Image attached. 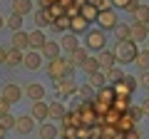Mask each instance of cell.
<instances>
[{
    "instance_id": "cell-23",
    "label": "cell",
    "mask_w": 149,
    "mask_h": 139,
    "mask_svg": "<svg viewBox=\"0 0 149 139\" xmlns=\"http://www.w3.org/2000/svg\"><path fill=\"white\" fill-rule=\"evenodd\" d=\"M45 42H47V38H45L42 30H32L30 32V50H37V52H40Z\"/></svg>"
},
{
    "instance_id": "cell-11",
    "label": "cell",
    "mask_w": 149,
    "mask_h": 139,
    "mask_svg": "<svg viewBox=\"0 0 149 139\" xmlns=\"http://www.w3.org/2000/svg\"><path fill=\"white\" fill-rule=\"evenodd\" d=\"M52 22H55V17H52V13H50L47 8H40V10H35V25H37V30L50 27Z\"/></svg>"
},
{
    "instance_id": "cell-15",
    "label": "cell",
    "mask_w": 149,
    "mask_h": 139,
    "mask_svg": "<svg viewBox=\"0 0 149 139\" xmlns=\"http://www.w3.org/2000/svg\"><path fill=\"white\" fill-rule=\"evenodd\" d=\"M97 62H100V70H109L117 65V57H114V52H109V50H102L100 55H97Z\"/></svg>"
},
{
    "instance_id": "cell-35",
    "label": "cell",
    "mask_w": 149,
    "mask_h": 139,
    "mask_svg": "<svg viewBox=\"0 0 149 139\" xmlns=\"http://www.w3.org/2000/svg\"><path fill=\"white\" fill-rule=\"evenodd\" d=\"M134 22H142V25L149 22V5H139V10L134 13Z\"/></svg>"
},
{
    "instance_id": "cell-32",
    "label": "cell",
    "mask_w": 149,
    "mask_h": 139,
    "mask_svg": "<svg viewBox=\"0 0 149 139\" xmlns=\"http://www.w3.org/2000/svg\"><path fill=\"white\" fill-rule=\"evenodd\" d=\"M60 124H62V129L65 127H80V117H77V112H67L60 119Z\"/></svg>"
},
{
    "instance_id": "cell-3",
    "label": "cell",
    "mask_w": 149,
    "mask_h": 139,
    "mask_svg": "<svg viewBox=\"0 0 149 139\" xmlns=\"http://www.w3.org/2000/svg\"><path fill=\"white\" fill-rule=\"evenodd\" d=\"M85 40H87V50H92V52H102L104 50V45H107V35H104V30L102 27H92V30H87L85 32Z\"/></svg>"
},
{
    "instance_id": "cell-54",
    "label": "cell",
    "mask_w": 149,
    "mask_h": 139,
    "mask_svg": "<svg viewBox=\"0 0 149 139\" xmlns=\"http://www.w3.org/2000/svg\"><path fill=\"white\" fill-rule=\"evenodd\" d=\"M147 50H149V40H147Z\"/></svg>"
},
{
    "instance_id": "cell-13",
    "label": "cell",
    "mask_w": 149,
    "mask_h": 139,
    "mask_svg": "<svg viewBox=\"0 0 149 139\" xmlns=\"http://www.w3.org/2000/svg\"><path fill=\"white\" fill-rule=\"evenodd\" d=\"M80 15L85 17L87 22H97V17H100V8H97V5H92L90 0H87V3H82V8H80Z\"/></svg>"
},
{
    "instance_id": "cell-34",
    "label": "cell",
    "mask_w": 149,
    "mask_h": 139,
    "mask_svg": "<svg viewBox=\"0 0 149 139\" xmlns=\"http://www.w3.org/2000/svg\"><path fill=\"white\" fill-rule=\"evenodd\" d=\"M134 62L139 65V70H142V72H147V70H149V50H139V55H137V60H134Z\"/></svg>"
},
{
    "instance_id": "cell-47",
    "label": "cell",
    "mask_w": 149,
    "mask_h": 139,
    "mask_svg": "<svg viewBox=\"0 0 149 139\" xmlns=\"http://www.w3.org/2000/svg\"><path fill=\"white\" fill-rule=\"evenodd\" d=\"M112 5H114V8H124V10H127L129 0H112Z\"/></svg>"
},
{
    "instance_id": "cell-33",
    "label": "cell",
    "mask_w": 149,
    "mask_h": 139,
    "mask_svg": "<svg viewBox=\"0 0 149 139\" xmlns=\"http://www.w3.org/2000/svg\"><path fill=\"white\" fill-rule=\"evenodd\" d=\"M114 32H117V42H119V40H132V25H124V22H119Z\"/></svg>"
},
{
    "instance_id": "cell-40",
    "label": "cell",
    "mask_w": 149,
    "mask_h": 139,
    "mask_svg": "<svg viewBox=\"0 0 149 139\" xmlns=\"http://www.w3.org/2000/svg\"><path fill=\"white\" fill-rule=\"evenodd\" d=\"M77 129L80 127H65L62 129V139H77Z\"/></svg>"
},
{
    "instance_id": "cell-29",
    "label": "cell",
    "mask_w": 149,
    "mask_h": 139,
    "mask_svg": "<svg viewBox=\"0 0 149 139\" xmlns=\"http://www.w3.org/2000/svg\"><path fill=\"white\" fill-rule=\"evenodd\" d=\"M70 20H72L70 15H60V17H55V22H52L50 27L57 30V32H70Z\"/></svg>"
},
{
    "instance_id": "cell-6",
    "label": "cell",
    "mask_w": 149,
    "mask_h": 139,
    "mask_svg": "<svg viewBox=\"0 0 149 139\" xmlns=\"http://www.w3.org/2000/svg\"><path fill=\"white\" fill-rule=\"evenodd\" d=\"M97 25L102 27V30H117L119 20H117V13L112 10V8H104V10H100V17H97Z\"/></svg>"
},
{
    "instance_id": "cell-21",
    "label": "cell",
    "mask_w": 149,
    "mask_h": 139,
    "mask_svg": "<svg viewBox=\"0 0 149 139\" xmlns=\"http://www.w3.org/2000/svg\"><path fill=\"white\" fill-rule=\"evenodd\" d=\"M114 97H117V92H114V87H112V85H104L102 90H97L95 99H100V102H107V104H112V102H114Z\"/></svg>"
},
{
    "instance_id": "cell-26",
    "label": "cell",
    "mask_w": 149,
    "mask_h": 139,
    "mask_svg": "<svg viewBox=\"0 0 149 139\" xmlns=\"http://www.w3.org/2000/svg\"><path fill=\"white\" fill-rule=\"evenodd\" d=\"M132 40H134V42H142V40H149L147 25H142V22H132Z\"/></svg>"
},
{
    "instance_id": "cell-8",
    "label": "cell",
    "mask_w": 149,
    "mask_h": 139,
    "mask_svg": "<svg viewBox=\"0 0 149 139\" xmlns=\"http://www.w3.org/2000/svg\"><path fill=\"white\" fill-rule=\"evenodd\" d=\"M32 129H35V119H32V114H20L15 122V132L17 134H30Z\"/></svg>"
},
{
    "instance_id": "cell-18",
    "label": "cell",
    "mask_w": 149,
    "mask_h": 139,
    "mask_svg": "<svg viewBox=\"0 0 149 139\" xmlns=\"http://www.w3.org/2000/svg\"><path fill=\"white\" fill-rule=\"evenodd\" d=\"M117 129H119V132H124V134L132 132V129H137V119H134L129 112H124L122 117H119V122H117Z\"/></svg>"
},
{
    "instance_id": "cell-48",
    "label": "cell",
    "mask_w": 149,
    "mask_h": 139,
    "mask_svg": "<svg viewBox=\"0 0 149 139\" xmlns=\"http://www.w3.org/2000/svg\"><path fill=\"white\" fill-rule=\"evenodd\" d=\"M139 107H142V114H144V117H149V99H144Z\"/></svg>"
},
{
    "instance_id": "cell-44",
    "label": "cell",
    "mask_w": 149,
    "mask_h": 139,
    "mask_svg": "<svg viewBox=\"0 0 149 139\" xmlns=\"http://www.w3.org/2000/svg\"><path fill=\"white\" fill-rule=\"evenodd\" d=\"M139 5H142L139 0H129V5H127V13H132V15H134V13L139 10Z\"/></svg>"
},
{
    "instance_id": "cell-4",
    "label": "cell",
    "mask_w": 149,
    "mask_h": 139,
    "mask_svg": "<svg viewBox=\"0 0 149 139\" xmlns=\"http://www.w3.org/2000/svg\"><path fill=\"white\" fill-rule=\"evenodd\" d=\"M55 82V92H57V99H67V97L77 95V85H74L72 77H65V80H52Z\"/></svg>"
},
{
    "instance_id": "cell-31",
    "label": "cell",
    "mask_w": 149,
    "mask_h": 139,
    "mask_svg": "<svg viewBox=\"0 0 149 139\" xmlns=\"http://www.w3.org/2000/svg\"><path fill=\"white\" fill-rule=\"evenodd\" d=\"M129 107H132V102H129V97H114V102H112V109H117V112L119 114H124V112H127V109Z\"/></svg>"
},
{
    "instance_id": "cell-19",
    "label": "cell",
    "mask_w": 149,
    "mask_h": 139,
    "mask_svg": "<svg viewBox=\"0 0 149 139\" xmlns=\"http://www.w3.org/2000/svg\"><path fill=\"white\" fill-rule=\"evenodd\" d=\"M27 13H32V0H13V15L25 17Z\"/></svg>"
},
{
    "instance_id": "cell-52",
    "label": "cell",
    "mask_w": 149,
    "mask_h": 139,
    "mask_svg": "<svg viewBox=\"0 0 149 139\" xmlns=\"http://www.w3.org/2000/svg\"><path fill=\"white\" fill-rule=\"evenodd\" d=\"M3 25H5V17H3V15H0V27H3Z\"/></svg>"
},
{
    "instance_id": "cell-1",
    "label": "cell",
    "mask_w": 149,
    "mask_h": 139,
    "mask_svg": "<svg viewBox=\"0 0 149 139\" xmlns=\"http://www.w3.org/2000/svg\"><path fill=\"white\" fill-rule=\"evenodd\" d=\"M114 57H117V65L122 67V65H129V62H134L137 60V55H139V47H137V42L134 40H119L117 45H114Z\"/></svg>"
},
{
    "instance_id": "cell-41",
    "label": "cell",
    "mask_w": 149,
    "mask_h": 139,
    "mask_svg": "<svg viewBox=\"0 0 149 139\" xmlns=\"http://www.w3.org/2000/svg\"><path fill=\"white\" fill-rule=\"evenodd\" d=\"M47 10H50V13H52V17H60V15H65V8H62V5H60V3H52V5H50V8H47Z\"/></svg>"
},
{
    "instance_id": "cell-17",
    "label": "cell",
    "mask_w": 149,
    "mask_h": 139,
    "mask_svg": "<svg viewBox=\"0 0 149 139\" xmlns=\"http://www.w3.org/2000/svg\"><path fill=\"white\" fill-rule=\"evenodd\" d=\"M25 95L30 97L32 102H40V99H45V87L37 85V82H30V85L25 87Z\"/></svg>"
},
{
    "instance_id": "cell-25",
    "label": "cell",
    "mask_w": 149,
    "mask_h": 139,
    "mask_svg": "<svg viewBox=\"0 0 149 139\" xmlns=\"http://www.w3.org/2000/svg\"><path fill=\"white\" fill-rule=\"evenodd\" d=\"M22 60H25V52H20V50L10 47V50H8V57H5V67H17Z\"/></svg>"
},
{
    "instance_id": "cell-5",
    "label": "cell",
    "mask_w": 149,
    "mask_h": 139,
    "mask_svg": "<svg viewBox=\"0 0 149 139\" xmlns=\"http://www.w3.org/2000/svg\"><path fill=\"white\" fill-rule=\"evenodd\" d=\"M112 87H114V92H117L119 97H132V92L139 87V80L132 77V75H124V80H119L117 85H112Z\"/></svg>"
},
{
    "instance_id": "cell-42",
    "label": "cell",
    "mask_w": 149,
    "mask_h": 139,
    "mask_svg": "<svg viewBox=\"0 0 149 139\" xmlns=\"http://www.w3.org/2000/svg\"><path fill=\"white\" fill-rule=\"evenodd\" d=\"M8 112H10V102L0 95V114H8Z\"/></svg>"
},
{
    "instance_id": "cell-53",
    "label": "cell",
    "mask_w": 149,
    "mask_h": 139,
    "mask_svg": "<svg viewBox=\"0 0 149 139\" xmlns=\"http://www.w3.org/2000/svg\"><path fill=\"white\" fill-rule=\"evenodd\" d=\"M147 32H149V22H147Z\"/></svg>"
},
{
    "instance_id": "cell-50",
    "label": "cell",
    "mask_w": 149,
    "mask_h": 139,
    "mask_svg": "<svg viewBox=\"0 0 149 139\" xmlns=\"http://www.w3.org/2000/svg\"><path fill=\"white\" fill-rule=\"evenodd\" d=\"M52 3H57V0H40V8H50Z\"/></svg>"
},
{
    "instance_id": "cell-46",
    "label": "cell",
    "mask_w": 149,
    "mask_h": 139,
    "mask_svg": "<svg viewBox=\"0 0 149 139\" xmlns=\"http://www.w3.org/2000/svg\"><path fill=\"white\" fill-rule=\"evenodd\" d=\"M90 3H92V5H97V8H100V10H104V8L109 5L112 0H90Z\"/></svg>"
},
{
    "instance_id": "cell-45",
    "label": "cell",
    "mask_w": 149,
    "mask_h": 139,
    "mask_svg": "<svg viewBox=\"0 0 149 139\" xmlns=\"http://www.w3.org/2000/svg\"><path fill=\"white\" fill-rule=\"evenodd\" d=\"M139 137H142V129H132V132H127V134H124V139H139Z\"/></svg>"
},
{
    "instance_id": "cell-2",
    "label": "cell",
    "mask_w": 149,
    "mask_h": 139,
    "mask_svg": "<svg viewBox=\"0 0 149 139\" xmlns=\"http://www.w3.org/2000/svg\"><path fill=\"white\" fill-rule=\"evenodd\" d=\"M74 65L70 62V57H55L47 62V75L52 80H65V77H72Z\"/></svg>"
},
{
    "instance_id": "cell-30",
    "label": "cell",
    "mask_w": 149,
    "mask_h": 139,
    "mask_svg": "<svg viewBox=\"0 0 149 139\" xmlns=\"http://www.w3.org/2000/svg\"><path fill=\"white\" fill-rule=\"evenodd\" d=\"M65 114H67V109H65L62 102H50V119H62Z\"/></svg>"
},
{
    "instance_id": "cell-14",
    "label": "cell",
    "mask_w": 149,
    "mask_h": 139,
    "mask_svg": "<svg viewBox=\"0 0 149 139\" xmlns=\"http://www.w3.org/2000/svg\"><path fill=\"white\" fill-rule=\"evenodd\" d=\"M60 42H55V40H47V42L42 45V50H40V55H42L45 60H55V57H60Z\"/></svg>"
},
{
    "instance_id": "cell-49",
    "label": "cell",
    "mask_w": 149,
    "mask_h": 139,
    "mask_svg": "<svg viewBox=\"0 0 149 139\" xmlns=\"http://www.w3.org/2000/svg\"><path fill=\"white\" fill-rule=\"evenodd\" d=\"M5 57H8V50L0 47V65H5Z\"/></svg>"
},
{
    "instance_id": "cell-37",
    "label": "cell",
    "mask_w": 149,
    "mask_h": 139,
    "mask_svg": "<svg viewBox=\"0 0 149 139\" xmlns=\"http://www.w3.org/2000/svg\"><path fill=\"white\" fill-rule=\"evenodd\" d=\"M15 122H17V117H13L10 112L0 114V127H3V129H15Z\"/></svg>"
},
{
    "instance_id": "cell-51",
    "label": "cell",
    "mask_w": 149,
    "mask_h": 139,
    "mask_svg": "<svg viewBox=\"0 0 149 139\" xmlns=\"http://www.w3.org/2000/svg\"><path fill=\"white\" fill-rule=\"evenodd\" d=\"M5 132H8V129H3V127H0V139H5Z\"/></svg>"
},
{
    "instance_id": "cell-20",
    "label": "cell",
    "mask_w": 149,
    "mask_h": 139,
    "mask_svg": "<svg viewBox=\"0 0 149 139\" xmlns=\"http://www.w3.org/2000/svg\"><path fill=\"white\" fill-rule=\"evenodd\" d=\"M87 30H90V22H87L82 15H77V17H72V20H70V32L82 35V32H87Z\"/></svg>"
},
{
    "instance_id": "cell-7",
    "label": "cell",
    "mask_w": 149,
    "mask_h": 139,
    "mask_svg": "<svg viewBox=\"0 0 149 139\" xmlns=\"http://www.w3.org/2000/svg\"><path fill=\"white\" fill-rule=\"evenodd\" d=\"M0 95L5 97V99L10 102V104H15V102H20V97L25 95V90H22L20 85H15V82H5V85H3V92H0Z\"/></svg>"
},
{
    "instance_id": "cell-28",
    "label": "cell",
    "mask_w": 149,
    "mask_h": 139,
    "mask_svg": "<svg viewBox=\"0 0 149 139\" xmlns=\"http://www.w3.org/2000/svg\"><path fill=\"white\" fill-rule=\"evenodd\" d=\"M87 52H90V50H87V47H77V50H74L72 55H70V62H72L74 67H82V62H85V60L90 57V55H87Z\"/></svg>"
},
{
    "instance_id": "cell-9",
    "label": "cell",
    "mask_w": 149,
    "mask_h": 139,
    "mask_svg": "<svg viewBox=\"0 0 149 139\" xmlns=\"http://www.w3.org/2000/svg\"><path fill=\"white\" fill-rule=\"evenodd\" d=\"M13 47L20 52H27L30 50V32H22V30L13 32Z\"/></svg>"
},
{
    "instance_id": "cell-27",
    "label": "cell",
    "mask_w": 149,
    "mask_h": 139,
    "mask_svg": "<svg viewBox=\"0 0 149 139\" xmlns=\"http://www.w3.org/2000/svg\"><path fill=\"white\" fill-rule=\"evenodd\" d=\"M57 127H55L52 122H45V124H40V139H57Z\"/></svg>"
},
{
    "instance_id": "cell-22",
    "label": "cell",
    "mask_w": 149,
    "mask_h": 139,
    "mask_svg": "<svg viewBox=\"0 0 149 139\" xmlns=\"http://www.w3.org/2000/svg\"><path fill=\"white\" fill-rule=\"evenodd\" d=\"M102 72H104V77H107V85H117L119 80H124V72H122L119 65H114V67H109V70H102Z\"/></svg>"
},
{
    "instance_id": "cell-39",
    "label": "cell",
    "mask_w": 149,
    "mask_h": 139,
    "mask_svg": "<svg viewBox=\"0 0 149 139\" xmlns=\"http://www.w3.org/2000/svg\"><path fill=\"white\" fill-rule=\"evenodd\" d=\"M77 95H80L82 99H95V87L82 85V87H77Z\"/></svg>"
},
{
    "instance_id": "cell-10",
    "label": "cell",
    "mask_w": 149,
    "mask_h": 139,
    "mask_svg": "<svg viewBox=\"0 0 149 139\" xmlns=\"http://www.w3.org/2000/svg\"><path fill=\"white\" fill-rule=\"evenodd\" d=\"M60 47H62L67 55H72L74 50L80 47V40H77V35H74V32H65L62 38H60Z\"/></svg>"
},
{
    "instance_id": "cell-24",
    "label": "cell",
    "mask_w": 149,
    "mask_h": 139,
    "mask_svg": "<svg viewBox=\"0 0 149 139\" xmlns=\"http://www.w3.org/2000/svg\"><path fill=\"white\" fill-rule=\"evenodd\" d=\"M87 85L95 87V90H102V87L107 85V77L102 70H97V72H92V75H87Z\"/></svg>"
},
{
    "instance_id": "cell-36",
    "label": "cell",
    "mask_w": 149,
    "mask_h": 139,
    "mask_svg": "<svg viewBox=\"0 0 149 139\" xmlns=\"http://www.w3.org/2000/svg\"><path fill=\"white\" fill-rule=\"evenodd\" d=\"M82 70H85L87 75H92V72H97V70H100V62H97V57H92V55H90V57H87L85 62H82Z\"/></svg>"
},
{
    "instance_id": "cell-43",
    "label": "cell",
    "mask_w": 149,
    "mask_h": 139,
    "mask_svg": "<svg viewBox=\"0 0 149 139\" xmlns=\"http://www.w3.org/2000/svg\"><path fill=\"white\" fill-rule=\"evenodd\" d=\"M139 87H147V90H149V70L139 75Z\"/></svg>"
},
{
    "instance_id": "cell-16",
    "label": "cell",
    "mask_w": 149,
    "mask_h": 139,
    "mask_svg": "<svg viewBox=\"0 0 149 139\" xmlns=\"http://www.w3.org/2000/svg\"><path fill=\"white\" fill-rule=\"evenodd\" d=\"M40 62H42V55L37 52V50H27V52H25L22 65H25L27 70H37V67H40Z\"/></svg>"
},
{
    "instance_id": "cell-38",
    "label": "cell",
    "mask_w": 149,
    "mask_h": 139,
    "mask_svg": "<svg viewBox=\"0 0 149 139\" xmlns=\"http://www.w3.org/2000/svg\"><path fill=\"white\" fill-rule=\"evenodd\" d=\"M5 25L10 27L13 32H17V30H22V17H20V15H10V17L5 20Z\"/></svg>"
},
{
    "instance_id": "cell-12",
    "label": "cell",
    "mask_w": 149,
    "mask_h": 139,
    "mask_svg": "<svg viewBox=\"0 0 149 139\" xmlns=\"http://www.w3.org/2000/svg\"><path fill=\"white\" fill-rule=\"evenodd\" d=\"M32 119H50V104L47 102H32V109H30Z\"/></svg>"
}]
</instances>
